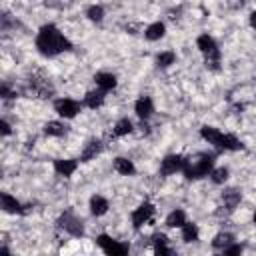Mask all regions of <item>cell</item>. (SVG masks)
<instances>
[{"instance_id":"cell-1","label":"cell","mask_w":256,"mask_h":256,"mask_svg":"<svg viewBox=\"0 0 256 256\" xmlns=\"http://www.w3.org/2000/svg\"><path fill=\"white\" fill-rule=\"evenodd\" d=\"M36 48L40 54L52 58V56H58L62 52H68L72 48V44L54 24H46L36 34Z\"/></svg>"},{"instance_id":"cell-2","label":"cell","mask_w":256,"mask_h":256,"mask_svg":"<svg viewBox=\"0 0 256 256\" xmlns=\"http://www.w3.org/2000/svg\"><path fill=\"white\" fill-rule=\"evenodd\" d=\"M214 170V156L212 154H194L190 158H184V176L188 180H198L204 176H210Z\"/></svg>"},{"instance_id":"cell-3","label":"cell","mask_w":256,"mask_h":256,"mask_svg":"<svg viewBox=\"0 0 256 256\" xmlns=\"http://www.w3.org/2000/svg\"><path fill=\"white\" fill-rule=\"evenodd\" d=\"M196 48L204 54L206 68H210V70H220V50H218L216 40H214L210 34H200V36L196 38Z\"/></svg>"},{"instance_id":"cell-4","label":"cell","mask_w":256,"mask_h":256,"mask_svg":"<svg viewBox=\"0 0 256 256\" xmlns=\"http://www.w3.org/2000/svg\"><path fill=\"white\" fill-rule=\"evenodd\" d=\"M96 244L100 246L104 256H128L130 254V246L126 242H120V240H116L108 234H100L96 238Z\"/></svg>"},{"instance_id":"cell-5","label":"cell","mask_w":256,"mask_h":256,"mask_svg":"<svg viewBox=\"0 0 256 256\" xmlns=\"http://www.w3.org/2000/svg\"><path fill=\"white\" fill-rule=\"evenodd\" d=\"M58 228L62 232H66L68 236H74V238H80L84 234V224L78 216H74L70 210H66L60 218H58Z\"/></svg>"},{"instance_id":"cell-6","label":"cell","mask_w":256,"mask_h":256,"mask_svg":"<svg viewBox=\"0 0 256 256\" xmlns=\"http://www.w3.org/2000/svg\"><path fill=\"white\" fill-rule=\"evenodd\" d=\"M130 220H132V226H134L136 230H140V228L152 224V222H154V206H152L150 202H142L138 208H134V210L130 212Z\"/></svg>"},{"instance_id":"cell-7","label":"cell","mask_w":256,"mask_h":256,"mask_svg":"<svg viewBox=\"0 0 256 256\" xmlns=\"http://www.w3.org/2000/svg\"><path fill=\"white\" fill-rule=\"evenodd\" d=\"M54 110H56V114H58L60 118L72 120V118H76V116L80 114L82 104H80L78 100H74V98H58V100L54 102Z\"/></svg>"},{"instance_id":"cell-8","label":"cell","mask_w":256,"mask_h":256,"mask_svg":"<svg viewBox=\"0 0 256 256\" xmlns=\"http://www.w3.org/2000/svg\"><path fill=\"white\" fill-rule=\"evenodd\" d=\"M184 168V158L180 154H168L160 162V174L162 176H172L176 172H182Z\"/></svg>"},{"instance_id":"cell-9","label":"cell","mask_w":256,"mask_h":256,"mask_svg":"<svg viewBox=\"0 0 256 256\" xmlns=\"http://www.w3.org/2000/svg\"><path fill=\"white\" fill-rule=\"evenodd\" d=\"M152 250H154V256H178L176 250L170 246V242H168V238L164 234H154Z\"/></svg>"},{"instance_id":"cell-10","label":"cell","mask_w":256,"mask_h":256,"mask_svg":"<svg viewBox=\"0 0 256 256\" xmlns=\"http://www.w3.org/2000/svg\"><path fill=\"white\" fill-rule=\"evenodd\" d=\"M134 112H136V116L140 118V120H148L152 114H154V102H152V98L150 96H140L136 102H134Z\"/></svg>"},{"instance_id":"cell-11","label":"cell","mask_w":256,"mask_h":256,"mask_svg":"<svg viewBox=\"0 0 256 256\" xmlns=\"http://www.w3.org/2000/svg\"><path fill=\"white\" fill-rule=\"evenodd\" d=\"M240 200H242V194H240L238 188H226V190L222 192V208H224L226 212H234V210L238 208Z\"/></svg>"},{"instance_id":"cell-12","label":"cell","mask_w":256,"mask_h":256,"mask_svg":"<svg viewBox=\"0 0 256 256\" xmlns=\"http://www.w3.org/2000/svg\"><path fill=\"white\" fill-rule=\"evenodd\" d=\"M102 150H104L102 140H90V142L84 144V148H82V152H80V160H82V162H90V160H94Z\"/></svg>"},{"instance_id":"cell-13","label":"cell","mask_w":256,"mask_h":256,"mask_svg":"<svg viewBox=\"0 0 256 256\" xmlns=\"http://www.w3.org/2000/svg\"><path fill=\"white\" fill-rule=\"evenodd\" d=\"M76 168H78V162L72 160V158H58V160H54V170H56L58 176L68 178V176H72L76 172Z\"/></svg>"},{"instance_id":"cell-14","label":"cell","mask_w":256,"mask_h":256,"mask_svg":"<svg viewBox=\"0 0 256 256\" xmlns=\"http://www.w3.org/2000/svg\"><path fill=\"white\" fill-rule=\"evenodd\" d=\"M0 204H2V210L6 214H22L24 212L20 200H16V196H12L8 192H2L0 194Z\"/></svg>"},{"instance_id":"cell-15","label":"cell","mask_w":256,"mask_h":256,"mask_svg":"<svg viewBox=\"0 0 256 256\" xmlns=\"http://www.w3.org/2000/svg\"><path fill=\"white\" fill-rule=\"evenodd\" d=\"M94 84L98 86V90L106 92V90H112L116 88V76L112 72H96L94 74Z\"/></svg>"},{"instance_id":"cell-16","label":"cell","mask_w":256,"mask_h":256,"mask_svg":"<svg viewBox=\"0 0 256 256\" xmlns=\"http://www.w3.org/2000/svg\"><path fill=\"white\" fill-rule=\"evenodd\" d=\"M68 132V126L62 120H48L44 124V134L50 138H62Z\"/></svg>"},{"instance_id":"cell-17","label":"cell","mask_w":256,"mask_h":256,"mask_svg":"<svg viewBox=\"0 0 256 256\" xmlns=\"http://www.w3.org/2000/svg\"><path fill=\"white\" fill-rule=\"evenodd\" d=\"M164 34H166V26H164V22H152V24H148L146 28H144V38L146 40H150V42H156V40H160V38H164Z\"/></svg>"},{"instance_id":"cell-18","label":"cell","mask_w":256,"mask_h":256,"mask_svg":"<svg viewBox=\"0 0 256 256\" xmlns=\"http://www.w3.org/2000/svg\"><path fill=\"white\" fill-rule=\"evenodd\" d=\"M200 134H202V138H204L208 144L220 148V142H222V136H224L222 130H218V128H214V126H202V128H200Z\"/></svg>"},{"instance_id":"cell-19","label":"cell","mask_w":256,"mask_h":256,"mask_svg":"<svg viewBox=\"0 0 256 256\" xmlns=\"http://www.w3.org/2000/svg\"><path fill=\"white\" fill-rule=\"evenodd\" d=\"M112 166H114V172H118L120 176H132V174L136 172V166H134V162H132V160H128V158H124V156H118V158H114Z\"/></svg>"},{"instance_id":"cell-20","label":"cell","mask_w":256,"mask_h":256,"mask_svg":"<svg viewBox=\"0 0 256 256\" xmlns=\"http://www.w3.org/2000/svg\"><path fill=\"white\" fill-rule=\"evenodd\" d=\"M132 132H134L132 120H130V118H120V120L114 124L110 136H112V138H122V136H128V134H132Z\"/></svg>"},{"instance_id":"cell-21","label":"cell","mask_w":256,"mask_h":256,"mask_svg":"<svg viewBox=\"0 0 256 256\" xmlns=\"http://www.w3.org/2000/svg\"><path fill=\"white\" fill-rule=\"evenodd\" d=\"M108 208H110V202H108L104 196L94 194V196L90 198V212H92L94 216H104V214L108 212Z\"/></svg>"},{"instance_id":"cell-22","label":"cell","mask_w":256,"mask_h":256,"mask_svg":"<svg viewBox=\"0 0 256 256\" xmlns=\"http://www.w3.org/2000/svg\"><path fill=\"white\" fill-rule=\"evenodd\" d=\"M104 100H106V96H104L102 90H90L84 96V106H88L90 110H96V108H100L104 104Z\"/></svg>"},{"instance_id":"cell-23","label":"cell","mask_w":256,"mask_h":256,"mask_svg":"<svg viewBox=\"0 0 256 256\" xmlns=\"http://www.w3.org/2000/svg\"><path fill=\"white\" fill-rule=\"evenodd\" d=\"M186 222H188V220H186V214H184V210H180V208L172 210V212L166 216V226H168V228H182Z\"/></svg>"},{"instance_id":"cell-24","label":"cell","mask_w":256,"mask_h":256,"mask_svg":"<svg viewBox=\"0 0 256 256\" xmlns=\"http://www.w3.org/2000/svg\"><path fill=\"white\" fill-rule=\"evenodd\" d=\"M232 244H234V236H232L230 232H224V230L218 232V234L212 238V246H214L216 250H220V252L226 250V248L232 246Z\"/></svg>"},{"instance_id":"cell-25","label":"cell","mask_w":256,"mask_h":256,"mask_svg":"<svg viewBox=\"0 0 256 256\" xmlns=\"http://www.w3.org/2000/svg\"><path fill=\"white\" fill-rule=\"evenodd\" d=\"M182 240L184 242H196L198 240V236H200V230H198V224H194V222H186L182 228Z\"/></svg>"},{"instance_id":"cell-26","label":"cell","mask_w":256,"mask_h":256,"mask_svg":"<svg viewBox=\"0 0 256 256\" xmlns=\"http://www.w3.org/2000/svg\"><path fill=\"white\" fill-rule=\"evenodd\" d=\"M240 148H242V142H240L234 134L224 132L222 142H220V150H230V152H234V150H240Z\"/></svg>"},{"instance_id":"cell-27","label":"cell","mask_w":256,"mask_h":256,"mask_svg":"<svg viewBox=\"0 0 256 256\" xmlns=\"http://www.w3.org/2000/svg\"><path fill=\"white\" fill-rule=\"evenodd\" d=\"M176 62V54L172 50H164V52H158L156 54V66L158 68H168Z\"/></svg>"},{"instance_id":"cell-28","label":"cell","mask_w":256,"mask_h":256,"mask_svg":"<svg viewBox=\"0 0 256 256\" xmlns=\"http://www.w3.org/2000/svg\"><path fill=\"white\" fill-rule=\"evenodd\" d=\"M228 168H224V166H218V168H214L212 172H210V180L214 182V184H224L226 180H228Z\"/></svg>"},{"instance_id":"cell-29","label":"cell","mask_w":256,"mask_h":256,"mask_svg":"<svg viewBox=\"0 0 256 256\" xmlns=\"http://www.w3.org/2000/svg\"><path fill=\"white\" fill-rule=\"evenodd\" d=\"M86 16H88L92 22H102V18H104V8H102L100 4H92V6H88Z\"/></svg>"},{"instance_id":"cell-30","label":"cell","mask_w":256,"mask_h":256,"mask_svg":"<svg viewBox=\"0 0 256 256\" xmlns=\"http://www.w3.org/2000/svg\"><path fill=\"white\" fill-rule=\"evenodd\" d=\"M0 126H2V136H8L12 128H10V124H8V120H6V118H2V122H0Z\"/></svg>"},{"instance_id":"cell-31","label":"cell","mask_w":256,"mask_h":256,"mask_svg":"<svg viewBox=\"0 0 256 256\" xmlns=\"http://www.w3.org/2000/svg\"><path fill=\"white\" fill-rule=\"evenodd\" d=\"M126 30H128L130 34H138V30H142V26H140V24H134V22H130V24L126 26Z\"/></svg>"},{"instance_id":"cell-32","label":"cell","mask_w":256,"mask_h":256,"mask_svg":"<svg viewBox=\"0 0 256 256\" xmlns=\"http://www.w3.org/2000/svg\"><path fill=\"white\" fill-rule=\"evenodd\" d=\"M250 26H252V28L256 30V10H254V12L250 14Z\"/></svg>"},{"instance_id":"cell-33","label":"cell","mask_w":256,"mask_h":256,"mask_svg":"<svg viewBox=\"0 0 256 256\" xmlns=\"http://www.w3.org/2000/svg\"><path fill=\"white\" fill-rule=\"evenodd\" d=\"M0 256H16V254H12V252H10V250L4 246V248H2V252H0Z\"/></svg>"},{"instance_id":"cell-34","label":"cell","mask_w":256,"mask_h":256,"mask_svg":"<svg viewBox=\"0 0 256 256\" xmlns=\"http://www.w3.org/2000/svg\"><path fill=\"white\" fill-rule=\"evenodd\" d=\"M252 220H254V224H256V208H254V214H252Z\"/></svg>"}]
</instances>
